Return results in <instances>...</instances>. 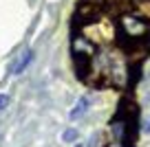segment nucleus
I'll list each match as a JSON object with an SVG mask.
<instances>
[{"label":"nucleus","instance_id":"3","mask_svg":"<svg viewBox=\"0 0 150 147\" xmlns=\"http://www.w3.org/2000/svg\"><path fill=\"white\" fill-rule=\"evenodd\" d=\"M86 108H88V99H86V97H80V99H77V106H75V110L71 112V119H75V116H80L82 112L86 110Z\"/></svg>","mask_w":150,"mask_h":147},{"label":"nucleus","instance_id":"5","mask_svg":"<svg viewBox=\"0 0 150 147\" xmlns=\"http://www.w3.org/2000/svg\"><path fill=\"white\" fill-rule=\"evenodd\" d=\"M7 106H9V97H7V94H0V110H5Z\"/></svg>","mask_w":150,"mask_h":147},{"label":"nucleus","instance_id":"1","mask_svg":"<svg viewBox=\"0 0 150 147\" xmlns=\"http://www.w3.org/2000/svg\"><path fill=\"white\" fill-rule=\"evenodd\" d=\"M119 29H122L124 37H128L130 44H144V48L148 51L146 37H150V22L146 18L126 13V15H122V20H119Z\"/></svg>","mask_w":150,"mask_h":147},{"label":"nucleus","instance_id":"2","mask_svg":"<svg viewBox=\"0 0 150 147\" xmlns=\"http://www.w3.org/2000/svg\"><path fill=\"white\" fill-rule=\"evenodd\" d=\"M31 57H33V51H31V48H24V51H22V53H20V55L13 60V64L9 66V70H11L13 75H20V73H22V70L29 66Z\"/></svg>","mask_w":150,"mask_h":147},{"label":"nucleus","instance_id":"4","mask_svg":"<svg viewBox=\"0 0 150 147\" xmlns=\"http://www.w3.org/2000/svg\"><path fill=\"white\" fill-rule=\"evenodd\" d=\"M62 138H64L66 143H73L75 138H77V132H75V130H66V132H64V136H62Z\"/></svg>","mask_w":150,"mask_h":147},{"label":"nucleus","instance_id":"6","mask_svg":"<svg viewBox=\"0 0 150 147\" xmlns=\"http://www.w3.org/2000/svg\"><path fill=\"white\" fill-rule=\"evenodd\" d=\"M106 147H124L122 143H115V145H106Z\"/></svg>","mask_w":150,"mask_h":147}]
</instances>
